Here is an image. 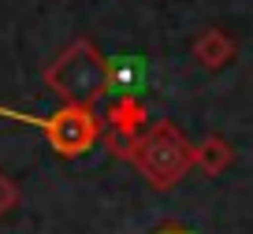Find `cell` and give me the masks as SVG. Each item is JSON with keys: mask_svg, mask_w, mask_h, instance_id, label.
<instances>
[{"mask_svg": "<svg viewBox=\"0 0 253 234\" xmlns=\"http://www.w3.org/2000/svg\"><path fill=\"white\" fill-rule=\"evenodd\" d=\"M149 234H194L186 223H175V219H168V223H160V227H153Z\"/></svg>", "mask_w": 253, "mask_h": 234, "instance_id": "cell-10", "label": "cell"}, {"mask_svg": "<svg viewBox=\"0 0 253 234\" xmlns=\"http://www.w3.org/2000/svg\"><path fill=\"white\" fill-rule=\"evenodd\" d=\"M101 119H104V126H108V130H123V134H142L145 126L153 123L145 101H142V97H134V93L112 97V104L104 108Z\"/></svg>", "mask_w": 253, "mask_h": 234, "instance_id": "cell-5", "label": "cell"}, {"mask_svg": "<svg viewBox=\"0 0 253 234\" xmlns=\"http://www.w3.org/2000/svg\"><path fill=\"white\" fill-rule=\"evenodd\" d=\"M45 86L63 104L93 108L101 97H108V60L89 38H79L45 67Z\"/></svg>", "mask_w": 253, "mask_h": 234, "instance_id": "cell-2", "label": "cell"}, {"mask_svg": "<svg viewBox=\"0 0 253 234\" xmlns=\"http://www.w3.org/2000/svg\"><path fill=\"white\" fill-rule=\"evenodd\" d=\"M190 52H194V60H198V67H205V71H223V67L238 56V41L231 38L227 30H220V26H205V30L194 38Z\"/></svg>", "mask_w": 253, "mask_h": 234, "instance_id": "cell-4", "label": "cell"}, {"mask_svg": "<svg viewBox=\"0 0 253 234\" xmlns=\"http://www.w3.org/2000/svg\"><path fill=\"white\" fill-rule=\"evenodd\" d=\"M231 164H235V145L223 134H209V138L194 141V171L209 175V179H220Z\"/></svg>", "mask_w": 253, "mask_h": 234, "instance_id": "cell-6", "label": "cell"}, {"mask_svg": "<svg viewBox=\"0 0 253 234\" xmlns=\"http://www.w3.org/2000/svg\"><path fill=\"white\" fill-rule=\"evenodd\" d=\"M15 204H19V186H15V179H8V175L0 171V219L8 216Z\"/></svg>", "mask_w": 253, "mask_h": 234, "instance_id": "cell-9", "label": "cell"}, {"mask_svg": "<svg viewBox=\"0 0 253 234\" xmlns=\"http://www.w3.org/2000/svg\"><path fill=\"white\" fill-rule=\"evenodd\" d=\"M145 78H149V67H145L142 56H116V60H108V93H116V97L134 93L138 97Z\"/></svg>", "mask_w": 253, "mask_h": 234, "instance_id": "cell-7", "label": "cell"}, {"mask_svg": "<svg viewBox=\"0 0 253 234\" xmlns=\"http://www.w3.org/2000/svg\"><path fill=\"white\" fill-rule=\"evenodd\" d=\"M130 164L138 167L145 182L160 194L175 190L190 171H194V141L171 123V119H157L149 123L134 141Z\"/></svg>", "mask_w": 253, "mask_h": 234, "instance_id": "cell-1", "label": "cell"}, {"mask_svg": "<svg viewBox=\"0 0 253 234\" xmlns=\"http://www.w3.org/2000/svg\"><path fill=\"white\" fill-rule=\"evenodd\" d=\"M134 141H138V134L108 130V126H104V134H101V145H104V153H108V156H116V160H126V164H130V153H134Z\"/></svg>", "mask_w": 253, "mask_h": 234, "instance_id": "cell-8", "label": "cell"}, {"mask_svg": "<svg viewBox=\"0 0 253 234\" xmlns=\"http://www.w3.org/2000/svg\"><path fill=\"white\" fill-rule=\"evenodd\" d=\"M38 130L45 134L48 149L56 156L79 160L101 141L104 134V119L97 116V108H82V104H60L52 116H41Z\"/></svg>", "mask_w": 253, "mask_h": 234, "instance_id": "cell-3", "label": "cell"}]
</instances>
